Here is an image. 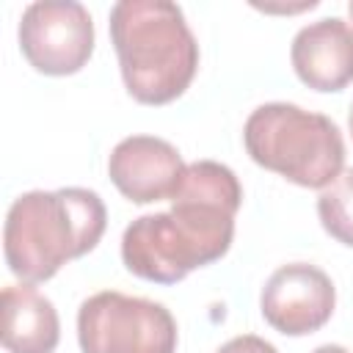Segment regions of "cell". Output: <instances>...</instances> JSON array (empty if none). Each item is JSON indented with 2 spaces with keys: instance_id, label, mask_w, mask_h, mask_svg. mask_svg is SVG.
<instances>
[{
  "instance_id": "5b68a950",
  "label": "cell",
  "mask_w": 353,
  "mask_h": 353,
  "mask_svg": "<svg viewBox=\"0 0 353 353\" xmlns=\"http://www.w3.org/2000/svg\"><path fill=\"white\" fill-rule=\"evenodd\" d=\"M19 47L28 63L52 77L80 72L94 52V22L77 0L30 3L19 22Z\"/></svg>"
},
{
  "instance_id": "7c38bea8",
  "label": "cell",
  "mask_w": 353,
  "mask_h": 353,
  "mask_svg": "<svg viewBox=\"0 0 353 353\" xmlns=\"http://www.w3.org/2000/svg\"><path fill=\"white\" fill-rule=\"evenodd\" d=\"M218 353H279V350L256 334H243V336H234L226 345H221Z\"/></svg>"
},
{
  "instance_id": "5bb4252c",
  "label": "cell",
  "mask_w": 353,
  "mask_h": 353,
  "mask_svg": "<svg viewBox=\"0 0 353 353\" xmlns=\"http://www.w3.org/2000/svg\"><path fill=\"white\" fill-rule=\"evenodd\" d=\"M347 124H350V135H353V108H350V116H347Z\"/></svg>"
},
{
  "instance_id": "4fadbf2b",
  "label": "cell",
  "mask_w": 353,
  "mask_h": 353,
  "mask_svg": "<svg viewBox=\"0 0 353 353\" xmlns=\"http://www.w3.org/2000/svg\"><path fill=\"white\" fill-rule=\"evenodd\" d=\"M312 353H347L342 345H320L317 350H312Z\"/></svg>"
},
{
  "instance_id": "9c48e42d",
  "label": "cell",
  "mask_w": 353,
  "mask_h": 353,
  "mask_svg": "<svg viewBox=\"0 0 353 353\" xmlns=\"http://www.w3.org/2000/svg\"><path fill=\"white\" fill-rule=\"evenodd\" d=\"M292 69L314 91H342L353 83V28L339 17L317 19L292 39Z\"/></svg>"
},
{
  "instance_id": "277c9868",
  "label": "cell",
  "mask_w": 353,
  "mask_h": 353,
  "mask_svg": "<svg viewBox=\"0 0 353 353\" xmlns=\"http://www.w3.org/2000/svg\"><path fill=\"white\" fill-rule=\"evenodd\" d=\"M83 353H174L176 323L163 303L105 290L77 312Z\"/></svg>"
},
{
  "instance_id": "8992f818",
  "label": "cell",
  "mask_w": 353,
  "mask_h": 353,
  "mask_svg": "<svg viewBox=\"0 0 353 353\" xmlns=\"http://www.w3.org/2000/svg\"><path fill=\"white\" fill-rule=\"evenodd\" d=\"M121 259L132 276L154 284H176L190 270L210 265V256L171 212L135 218L124 229Z\"/></svg>"
},
{
  "instance_id": "7a4b0ae2",
  "label": "cell",
  "mask_w": 353,
  "mask_h": 353,
  "mask_svg": "<svg viewBox=\"0 0 353 353\" xmlns=\"http://www.w3.org/2000/svg\"><path fill=\"white\" fill-rule=\"evenodd\" d=\"M110 41L132 99L168 105L199 69V44L176 3L121 0L110 8Z\"/></svg>"
},
{
  "instance_id": "52a82bcc",
  "label": "cell",
  "mask_w": 353,
  "mask_h": 353,
  "mask_svg": "<svg viewBox=\"0 0 353 353\" xmlns=\"http://www.w3.org/2000/svg\"><path fill=\"white\" fill-rule=\"evenodd\" d=\"M336 303V290L325 270L292 262L281 265L265 284L259 306L265 320L284 336H303L323 328Z\"/></svg>"
},
{
  "instance_id": "6da1fadb",
  "label": "cell",
  "mask_w": 353,
  "mask_h": 353,
  "mask_svg": "<svg viewBox=\"0 0 353 353\" xmlns=\"http://www.w3.org/2000/svg\"><path fill=\"white\" fill-rule=\"evenodd\" d=\"M105 226V204L88 188L22 193L6 215V262L25 284L47 281L69 259L88 254Z\"/></svg>"
},
{
  "instance_id": "30bf717a",
  "label": "cell",
  "mask_w": 353,
  "mask_h": 353,
  "mask_svg": "<svg viewBox=\"0 0 353 353\" xmlns=\"http://www.w3.org/2000/svg\"><path fill=\"white\" fill-rule=\"evenodd\" d=\"M61 336L58 312L30 284L3 290V345L8 353H52Z\"/></svg>"
},
{
  "instance_id": "3957f363",
  "label": "cell",
  "mask_w": 353,
  "mask_h": 353,
  "mask_svg": "<svg viewBox=\"0 0 353 353\" xmlns=\"http://www.w3.org/2000/svg\"><path fill=\"white\" fill-rule=\"evenodd\" d=\"M251 160L284 179L323 190L345 165V141L339 127L323 116L290 102L259 105L243 127Z\"/></svg>"
},
{
  "instance_id": "8fae6325",
  "label": "cell",
  "mask_w": 353,
  "mask_h": 353,
  "mask_svg": "<svg viewBox=\"0 0 353 353\" xmlns=\"http://www.w3.org/2000/svg\"><path fill=\"white\" fill-rule=\"evenodd\" d=\"M317 215L334 240L353 248V168L342 171L328 188L320 190Z\"/></svg>"
},
{
  "instance_id": "9a60e30c",
  "label": "cell",
  "mask_w": 353,
  "mask_h": 353,
  "mask_svg": "<svg viewBox=\"0 0 353 353\" xmlns=\"http://www.w3.org/2000/svg\"><path fill=\"white\" fill-rule=\"evenodd\" d=\"M347 11H350V19H353V0H350V6H347Z\"/></svg>"
},
{
  "instance_id": "ba28073f",
  "label": "cell",
  "mask_w": 353,
  "mask_h": 353,
  "mask_svg": "<svg viewBox=\"0 0 353 353\" xmlns=\"http://www.w3.org/2000/svg\"><path fill=\"white\" fill-rule=\"evenodd\" d=\"M185 163L179 152L154 135H130L116 143L108 160V174L121 196L135 204L171 199Z\"/></svg>"
}]
</instances>
